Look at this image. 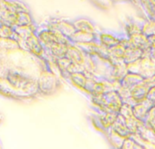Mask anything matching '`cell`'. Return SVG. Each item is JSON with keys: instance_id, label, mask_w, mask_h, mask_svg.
<instances>
[{"instance_id": "ffe728a7", "label": "cell", "mask_w": 155, "mask_h": 149, "mask_svg": "<svg viewBox=\"0 0 155 149\" xmlns=\"http://www.w3.org/2000/svg\"><path fill=\"white\" fill-rule=\"evenodd\" d=\"M143 124L148 128H151V126L155 124V106H153L147 113Z\"/></svg>"}, {"instance_id": "4dcf8cb0", "label": "cell", "mask_w": 155, "mask_h": 149, "mask_svg": "<svg viewBox=\"0 0 155 149\" xmlns=\"http://www.w3.org/2000/svg\"><path fill=\"white\" fill-rule=\"evenodd\" d=\"M111 149H116V148H111Z\"/></svg>"}, {"instance_id": "ac0fdd59", "label": "cell", "mask_w": 155, "mask_h": 149, "mask_svg": "<svg viewBox=\"0 0 155 149\" xmlns=\"http://www.w3.org/2000/svg\"><path fill=\"white\" fill-rule=\"evenodd\" d=\"M104 136L109 141V143L110 144L112 148H116V149H120V146L122 145L124 140H125L124 138H122L120 135H118L111 128H110L107 131V133L104 135Z\"/></svg>"}, {"instance_id": "30bf717a", "label": "cell", "mask_w": 155, "mask_h": 149, "mask_svg": "<svg viewBox=\"0 0 155 149\" xmlns=\"http://www.w3.org/2000/svg\"><path fill=\"white\" fill-rule=\"evenodd\" d=\"M76 31H81L87 33H97L96 23L87 17H78L74 19H70Z\"/></svg>"}, {"instance_id": "ba28073f", "label": "cell", "mask_w": 155, "mask_h": 149, "mask_svg": "<svg viewBox=\"0 0 155 149\" xmlns=\"http://www.w3.org/2000/svg\"><path fill=\"white\" fill-rule=\"evenodd\" d=\"M90 76L91 74L85 72L84 70H76L68 73L64 78V79L71 86L81 90L85 94V89Z\"/></svg>"}, {"instance_id": "4fadbf2b", "label": "cell", "mask_w": 155, "mask_h": 149, "mask_svg": "<svg viewBox=\"0 0 155 149\" xmlns=\"http://www.w3.org/2000/svg\"><path fill=\"white\" fill-rule=\"evenodd\" d=\"M68 40L70 43L73 44H86L91 42H98L97 33H87L81 31H75L68 37Z\"/></svg>"}, {"instance_id": "e0dca14e", "label": "cell", "mask_w": 155, "mask_h": 149, "mask_svg": "<svg viewBox=\"0 0 155 149\" xmlns=\"http://www.w3.org/2000/svg\"><path fill=\"white\" fill-rule=\"evenodd\" d=\"M147 52V51H146ZM145 52L139 49V48H136V47H133L131 46L130 45L127 47L126 51H125V54L122 57V61L128 65V64H130V63H133L135 62L136 60H138L139 58H140L143 54Z\"/></svg>"}, {"instance_id": "d4e9b609", "label": "cell", "mask_w": 155, "mask_h": 149, "mask_svg": "<svg viewBox=\"0 0 155 149\" xmlns=\"http://www.w3.org/2000/svg\"><path fill=\"white\" fill-rule=\"evenodd\" d=\"M147 41H148L149 48L150 50H155V35L148 36H147Z\"/></svg>"}, {"instance_id": "52a82bcc", "label": "cell", "mask_w": 155, "mask_h": 149, "mask_svg": "<svg viewBox=\"0 0 155 149\" xmlns=\"http://www.w3.org/2000/svg\"><path fill=\"white\" fill-rule=\"evenodd\" d=\"M65 56L69 59L74 65L81 67L83 70L89 58V55L87 53H85L82 49H81L79 46L72 43L68 44Z\"/></svg>"}, {"instance_id": "d6986e66", "label": "cell", "mask_w": 155, "mask_h": 149, "mask_svg": "<svg viewBox=\"0 0 155 149\" xmlns=\"http://www.w3.org/2000/svg\"><path fill=\"white\" fill-rule=\"evenodd\" d=\"M131 138H133L143 149H155V143L145 140V139H142L138 135H132Z\"/></svg>"}, {"instance_id": "7a4b0ae2", "label": "cell", "mask_w": 155, "mask_h": 149, "mask_svg": "<svg viewBox=\"0 0 155 149\" xmlns=\"http://www.w3.org/2000/svg\"><path fill=\"white\" fill-rule=\"evenodd\" d=\"M37 84L38 95L43 97H49L56 94L61 87L59 77L47 68H43L40 71Z\"/></svg>"}, {"instance_id": "7402d4cb", "label": "cell", "mask_w": 155, "mask_h": 149, "mask_svg": "<svg viewBox=\"0 0 155 149\" xmlns=\"http://www.w3.org/2000/svg\"><path fill=\"white\" fill-rule=\"evenodd\" d=\"M142 33L148 36L155 35V21H150L142 25Z\"/></svg>"}, {"instance_id": "603a6c76", "label": "cell", "mask_w": 155, "mask_h": 149, "mask_svg": "<svg viewBox=\"0 0 155 149\" xmlns=\"http://www.w3.org/2000/svg\"><path fill=\"white\" fill-rule=\"evenodd\" d=\"M89 1L95 7L101 9H106L108 8L110 2H111V0H89Z\"/></svg>"}, {"instance_id": "9a60e30c", "label": "cell", "mask_w": 155, "mask_h": 149, "mask_svg": "<svg viewBox=\"0 0 155 149\" xmlns=\"http://www.w3.org/2000/svg\"><path fill=\"white\" fill-rule=\"evenodd\" d=\"M36 21L34 20L31 12H18L15 13V20L14 27H26L36 25Z\"/></svg>"}, {"instance_id": "5bb4252c", "label": "cell", "mask_w": 155, "mask_h": 149, "mask_svg": "<svg viewBox=\"0 0 155 149\" xmlns=\"http://www.w3.org/2000/svg\"><path fill=\"white\" fill-rule=\"evenodd\" d=\"M118 135H120V137L126 139V138H129V137H131L132 134L131 132L128 129L126 124H125V121H124V118L119 114L118 116H117V119L115 120L114 124L112 125V126L110 127Z\"/></svg>"}, {"instance_id": "9c48e42d", "label": "cell", "mask_w": 155, "mask_h": 149, "mask_svg": "<svg viewBox=\"0 0 155 149\" xmlns=\"http://www.w3.org/2000/svg\"><path fill=\"white\" fill-rule=\"evenodd\" d=\"M150 87L147 83H145V81L136 85L129 91V98L125 103H128L132 106L136 103L144 100L147 97Z\"/></svg>"}, {"instance_id": "f546056e", "label": "cell", "mask_w": 155, "mask_h": 149, "mask_svg": "<svg viewBox=\"0 0 155 149\" xmlns=\"http://www.w3.org/2000/svg\"><path fill=\"white\" fill-rule=\"evenodd\" d=\"M0 149H2V144H1V141H0Z\"/></svg>"}, {"instance_id": "277c9868", "label": "cell", "mask_w": 155, "mask_h": 149, "mask_svg": "<svg viewBox=\"0 0 155 149\" xmlns=\"http://www.w3.org/2000/svg\"><path fill=\"white\" fill-rule=\"evenodd\" d=\"M119 113L115 112H96L89 115V121L91 125L103 135L112 126Z\"/></svg>"}, {"instance_id": "484cf974", "label": "cell", "mask_w": 155, "mask_h": 149, "mask_svg": "<svg viewBox=\"0 0 155 149\" xmlns=\"http://www.w3.org/2000/svg\"><path fill=\"white\" fill-rule=\"evenodd\" d=\"M4 120H5V115L1 111H0V125L3 124Z\"/></svg>"}, {"instance_id": "cb8c5ba5", "label": "cell", "mask_w": 155, "mask_h": 149, "mask_svg": "<svg viewBox=\"0 0 155 149\" xmlns=\"http://www.w3.org/2000/svg\"><path fill=\"white\" fill-rule=\"evenodd\" d=\"M146 98H147L149 101H150V102L155 106V86H152V87H150Z\"/></svg>"}, {"instance_id": "44dd1931", "label": "cell", "mask_w": 155, "mask_h": 149, "mask_svg": "<svg viewBox=\"0 0 155 149\" xmlns=\"http://www.w3.org/2000/svg\"><path fill=\"white\" fill-rule=\"evenodd\" d=\"M120 149H143L133 138H126Z\"/></svg>"}, {"instance_id": "f1b7e54d", "label": "cell", "mask_w": 155, "mask_h": 149, "mask_svg": "<svg viewBox=\"0 0 155 149\" xmlns=\"http://www.w3.org/2000/svg\"><path fill=\"white\" fill-rule=\"evenodd\" d=\"M150 129L152 130V132H153V134L155 135V124H154V125H153L151 126V128H150Z\"/></svg>"}, {"instance_id": "7c38bea8", "label": "cell", "mask_w": 155, "mask_h": 149, "mask_svg": "<svg viewBox=\"0 0 155 149\" xmlns=\"http://www.w3.org/2000/svg\"><path fill=\"white\" fill-rule=\"evenodd\" d=\"M154 105L149 101L147 98H145L144 100L136 103L134 105L131 106V110H132V114L133 116L140 121H141L143 123L144 118L147 115V113L149 112V110Z\"/></svg>"}, {"instance_id": "8fae6325", "label": "cell", "mask_w": 155, "mask_h": 149, "mask_svg": "<svg viewBox=\"0 0 155 149\" xmlns=\"http://www.w3.org/2000/svg\"><path fill=\"white\" fill-rule=\"evenodd\" d=\"M0 7L12 13L30 12L29 7L23 0H0Z\"/></svg>"}, {"instance_id": "6da1fadb", "label": "cell", "mask_w": 155, "mask_h": 149, "mask_svg": "<svg viewBox=\"0 0 155 149\" xmlns=\"http://www.w3.org/2000/svg\"><path fill=\"white\" fill-rule=\"evenodd\" d=\"M92 110L96 112H115L119 113L123 100L116 89L108 91L98 97H91Z\"/></svg>"}, {"instance_id": "83f0119b", "label": "cell", "mask_w": 155, "mask_h": 149, "mask_svg": "<svg viewBox=\"0 0 155 149\" xmlns=\"http://www.w3.org/2000/svg\"><path fill=\"white\" fill-rule=\"evenodd\" d=\"M150 53L151 56L155 59V50H150Z\"/></svg>"}, {"instance_id": "4316f807", "label": "cell", "mask_w": 155, "mask_h": 149, "mask_svg": "<svg viewBox=\"0 0 155 149\" xmlns=\"http://www.w3.org/2000/svg\"><path fill=\"white\" fill-rule=\"evenodd\" d=\"M114 2H120V1H126V2H131V3H136V0H111Z\"/></svg>"}, {"instance_id": "5b68a950", "label": "cell", "mask_w": 155, "mask_h": 149, "mask_svg": "<svg viewBox=\"0 0 155 149\" xmlns=\"http://www.w3.org/2000/svg\"><path fill=\"white\" fill-rule=\"evenodd\" d=\"M126 37L124 33H117L110 30H101L97 32V41L106 49H110L120 44Z\"/></svg>"}, {"instance_id": "2e32d148", "label": "cell", "mask_w": 155, "mask_h": 149, "mask_svg": "<svg viewBox=\"0 0 155 149\" xmlns=\"http://www.w3.org/2000/svg\"><path fill=\"white\" fill-rule=\"evenodd\" d=\"M0 38L13 40L18 44L20 42V37L16 32L15 27L7 24H0Z\"/></svg>"}, {"instance_id": "3957f363", "label": "cell", "mask_w": 155, "mask_h": 149, "mask_svg": "<svg viewBox=\"0 0 155 149\" xmlns=\"http://www.w3.org/2000/svg\"><path fill=\"white\" fill-rule=\"evenodd\" d=\"M126 68L127 72L138 74L147 79L155 74V59L151 56L149 50L135 62L126 65Z\"/></svg>"}, {"instance_id": "8992f818", "label": "cell", "mask_w": 155, "mask_h": 149, "mask_svg": "<svg viewBox=\"0 0 155 149\" xmlns=\"http://www.w3.org/2000/svg\"><path fill=\"white\" fill-rule=\"evenodd\" d=\"M49 28L56 30L65 36L68 37L76 31L70 19L62 18V17H50L49 19L44 22Z\"/></svg>"}]
</instances>
